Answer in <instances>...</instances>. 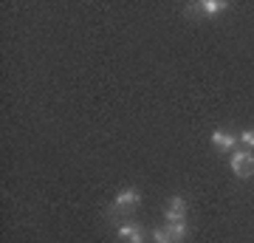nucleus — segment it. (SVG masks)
<instances>
[{"instance_id":"nucleus-5","label":"nucleus","mask_w":254,"mask_h":243,"mask_svg":"<svg viewBox=\"0 0 254 243\" xmlns=\"http://www.w3.org/2000/svg\"><path fill=\"white\" fill-rule=\"evenodd\" d=\"M116 235H119V241H125V243H144V232H141L138 224H122L116 229Z\"/></svg>"},{"instance_id":"nucleus-4","label":"nucleus","mask_w":254,"mask_h":243,"mask_svg":"<svg viewBox=\"0 0 254 243\" xmlns=\"http://www.w3.org/2000/svg\"><path fill=\"white\" fill-rule=\"evenodd\" d=\"M229 3L226 0H200V3H192L190 11H200V14H206V17H215L220 11H226Z\"/></svg>"},{"instance_id":"nucleus-3","label":"nucleus","mask_w":254,"mask_h":243,"mask_svg":"<svg viewBox=\"0 0 254 243\" xmlns=\"http://www.w3.org/2000/svg\"><path fill=\"white\" fill-rule=\"evenodd\" d=\"M187 198L184 195H173L167 209H164V224H175V221H187Z\"/></svg>"},{"instance_id":"nucleus-1","label":"nucleus","mask_w":254,"mask_h":243,"mask_svg":"<svg viewBox=\"0 0 254 243\" xmlns=\"http://www.w3.org/2000/svg\"><path fill=\"white\" fill-rule=\"evenodd\" d=\"M229 164H232V170H235L237 178H249V175H254V150H246V147L232 150Z\"/></svg>"},{"instance_id":"nucleus-6","label":"nucleus","mask_w":254,"mask_h":243,"mask_svg":"<svg viewBox=\"0 0 254 243\" xmlns=\"http://www.w3.org/2000/svg\"><path fill=\"white\" fill-rule=\"evenodd\" d=\"M212 144L215 147H220V150H237V136L235 133H226V130H215L212 133Z\"/></svg>"},{"instance_id":"nucleus-2","label":"nucleus","mask_w":254,"mask_h":243,"mask_svg":"<svg viewBox=\"0 0 254 243\" xmlns=\"http://www.w3.org/2000/svg\"><path fill=\"white\" fill-rule=\"evenodd\" d=\"M138 204H141V192H138L136 187L119 189V195L113 198V209H119V212H125V209H136Z\"/></svg>"},{"instance_id":"nucleus-8","label":"nucleus","mask_w":254,"mask_h":243,"mask_svg":"<svg viewBox=\"0 0 254 243\" xmlns=\"http://www.w3.org/2000/svg\"><path fill=\"white\" fill-rule=\"evenodd\" d=\"M237 142L243 144L246 150H254V127H246V130H240Z\"/></svg>"},{"instance_id":"nucleus-9","label":"nucleus","mask_w":254,"mask_h":243,"mask_svg":"<svg viewBox=\"0 0 254 243\" xmlns=\"http://www.w3.org/2000/svg\"><path fill=\"white\" fill-rule=\"evenodd\" d=\"M153 241L155 243H175L170 235H167V229H153Z\"/></svg>"},{"instance_id":"nucleus-7","label":"nucleus","mask_w":254,"mask_h":243,"mask_svg":"<svg viewBox=\"0 0 254 243\" xmlns=\"http://www.w3.org/2000/svg\"><path fill=\"white\" fill-rule=\"evenodd\" d=\"M164 229H167V235L173 238L175 243L187 241V235H190V226H187V221H175V224H164Z\"/></svg>"}]
</instances>
